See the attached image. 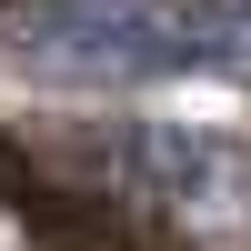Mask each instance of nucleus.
<instances>
[{"label":"nucleus","instance_id":"obj_1","mask_svg":"<svg viewBox=\"0 0 251 251\" xmlns=\"http://www.w3.org/2000/svg\"><path fill=\"white\" fill-rule=\"evenodd\" d=\"M0 50L40 80L221 71V0H0Z\"/></svg>","mask_w":251,"mask_h":251},{"label":"nucleus","instance_id":"obj_2","mask_svg":"<svg viewBox=\"0 0 251 251\" xmlns=\"http://www.w3.org/2000/svg\"><path fill=\"white\" fill-rule=\"evenodd\" d=\"M221 71H251V0H221Z\"/></svg>","mask_w":251,"mask_h":251}]
</instances>
